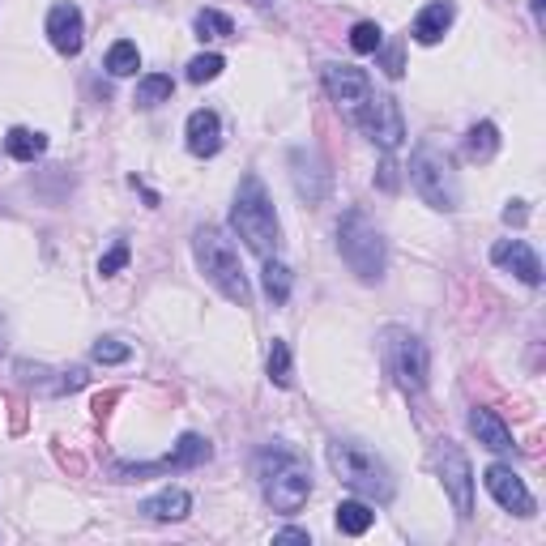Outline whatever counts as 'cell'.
Masks as SVG:
<instances>
[{
	"mask_svg": "<svg viewBox=\"0 0 546 546\" xmlns=\"http://www.w3.org/2000/svg\"><path fill=\"white\" fill-rule=\"evenodd\" d=\"M256 483H261V495L273 512L295 517L312 495V465L299 448L282 444V440H269V444L256 448Z\"/></svg>",
	"mask_w": 546,
	"mask_h": 546,
	"instance_id": "6da1fadb",
	"label": "cell"
},
{
	"mask_svg": "<svg viewBox=\"0 0 546 546\" xmlns=\"http://www.w3.org/2000/svg\"><path fill=\"white\" fill-rule=\"evenodd\" d=\"M231 227L244 244L256 252V256H278L282 248V222H278V210H273L269 192L261 184V175H244L239 180V192H235V205H231Z\"/></svg>",
	"mask_w": 546,
	"mask_h": 546,
	"instance_id": "7a4b0ae2",
	"label": "cell"
},
{
	"mask_svg": "<svg viewBox=\"0 0 546 546\" xmlns=\"http://www.w3.org/2000/svg\"><path fill=\"white\" fill-rule=\"evenodd\" d=\"M192 252H197L201 273L222 291V299H231L235 308H252L248 273H244V265H239V248L231 244L227 231L222 227H197L192 231Z\"/></svg>",
	"mask_w": 546,
	"mask_h": 546,
	"instance_id": "3957f363",
	"label": "cell"
},
{
	"mask_svg": "<svg viewBox=\"0 0 546 546\" xmlns=\"http://www.w3.org/2000/svg\"><path fill=\"white\" fill-rule=\"evenodd\" d=\"M329 465L342 483L363 495V500H376V504H389L397 495V483H393V470L384 465L367 444H355V440H333L329 444Z\"/></svg>",
	"mask_w": 546,
	"mask_h": 546,
	"instance_id": "277c9868",
	"label": "cell"
},
{
	"mask_svg": "<svg viewBox=\"0 0 546 546\" xmlns=\"http://www.w3.org/2000/svg\"><path fill=\"white\" fill-rule=\"evenodd\" d=\"M337 252L350 265L359 282H380L384 265H389V248H384V235L363 210H346L337 222Z\"/></svg>",
	"mask_w": 546,
	"mask_h": 546,
	"instance_id": "5b68a950",
	"label": "cell"
},
{
	"mask_svg": "<svg viewBox=\"0 0 546 546\" xmlns=\"http://www.w3.org/2000/svg\"><path fill=\"white\" fill-rule=\"evenodd\" d=\"M380 359L384 372L393 376L401 393H423L431 376V355L419 333H410L406 325H384L380 329Z\"/></svg>",
	"mask_w": 546,
	"mask_h": 546,
	"instance_id": "8992f818",
	"label": "cell"
},
{
	"mask_svg": "<svg viewBox=\"0 0 546 546\" xmlns=\"http://www.w3.org/2000/svg\"><path fill=\"white\" fill-rule=\"evenodd\" d=\"M410 184L423 197V205H431V210H440V214H453L461 205V180H457L453 158L440 146H431V141H423V146L410 154Z\"/></svg>",
	"mask_w": 546,
	"mask_h": 546,
	"instance_id": "52a82bcc",
	"label": "cell"
},
{
	"mask_svg": "<svg viewBox=\"0 0 546 546\" xmlns=\"http://www.w3.org/2000/svg\"><path fill=\"white\" fill-rule=\"evenodd\" d=\"M350 124L363 128L367 141H376L384 154H393L401 141H406V120H401L397 99H393V94H380V90L367 94V103L355 111V120H350Z\"/></svg>",
	"mask_w": 546,
	"mask_h": 546,
	"instance_id": "ba28073f",
	"label": "cell"
},
{
	"mask_svg": "<svg viewBox=\"0 0 546 546\" xmlns=\"http://www.w3.org/2000/svg\"><path fill=\"white\" fill-rule=\"evenodd\" d=\"M431 461H436V474L453 500L457 517H470L474 512V470H470V457L461 453L453 440H436L431 444Z\"/></svg>",
	"mask_w": 546,
	"mask_h": 546,
	"instance_id": "9c48e42d",
	"label": "cell"
},
{
	"mask_svg": "<svg viewBox=\"0 0 546 546\" xmlns=\"http://www.w3.org/2000/svg\"><path fill=\"white\" fill-rule=\"evenodd\" d=\"M214 457V448L210 440H201V436H180V444L171 448L167 457H158V461H137V465H116V474H120V483H128V478H150V474H171V470H192V465H201V461H210Z\"/></svg>",
	"mask_w": 546,
	"mask_h": 546,
	"instance_id": "30bf717a",
	"label": "cell"
},
{
	"mask_svg": "<svg viewBox=\"0 0 546 546\" xmlns=\"http://www.w3.org/2000/svg\"><path fill=\"white\" fill-rule=\"evenodd\" d=\"M320 77H325L329 99L342 107L346 120H355V111L367 103V94L376 90L372 77H367L363 69H350V64H325V69H320Z\"/></svg>",
	"mask_w": 546,
	"mask_h": 546,
	"instance_id": "8fae6325",
	"label": "cell"
},
{
	"mask_svg": "<svg viewBox=\"0 0 546 546\" xmlns=\"http://www.w3.org/2000/svg\"><path fill=\"white\" fill-rule=\"evenodd\" d=\"M291 180H295V192L308 205H320L333 192V171L316 150H295L291 154Z\"/></svg>",
	"mask_w": 546,
	"mask_h": 546,
	"instance_id": "7c38bea8",
	"label": "cell"
},
{
	"mask_svg": "<svg viewBox=\"0 0 546 546\" xmlns=\"http://www.w3.org/2000/svg\"><path fill=\"white\" fill-rule=\"evenodd\" d=\"M483 483L491 491V500L500 504L504 512H512V517H534V512H538L534 495H529V487L521 483V474H512L508 465H487Z\"/></svg>",
	"mask_w": 546,
	"mask_h": 546,
	"instance_id": "4fadbf2b",
	"label": "cell"
},
{
	"mask_svg": "<svg viewBox=\"0 0 546 546\" xmlns=\"http://www.w3.org/2000/svg\"><path fill=\"white\" fill-rule=\"evenodd\" d=\"M47 39L60 56H77L86 43V22H82V9L77 5H52L47 13Z\"/></svg>",
	"mask_w": 546,
	"mask_h": 546,
	"instance_id": "5bb4252c",
	"label": "cell"
},
{
	"mask_svg": "<svg viewBox=\"0 0 546 546\" xmlns=\"http://www.w3.org/2000/svg\"><path fill=\"white\" fill-rule=\"evenodd\" d=\"M491 261L508 269V273H517V278L525 286H538L542 282V261H538V252L525 244V239H500V244L491 248Z\"/></svg>",
	"mask_w": 546,
	"mask_h": 546,
	"instance_id": "9a60e30c",
	"label": "cell"
},
{
	"mask_svg": "<svg viewBox=\"0 0 546 546\" xmlns=\"http://www.w3.org/2000/svg\"><path fill=\"white\" fill-rule=\"evenodd\" d=\"M184 137H188V150L197 154V158H214L222 150V120H218V111H210V107L192 111Z\"/></svg>",
	"mask_w": 546,
	"mask_h": 546,
	"instance_id": "2e32d148",
	"label": "cell"
},
{
	"mask_svg": "<svg viewBox=\"0 0 546 546\" xmlns=\"http://www.w3.org/2000/svg\"><path fill=\"white\" fill-rule=\"evenodd\" d=\"M470 431L478 436V444L491 448V453H512V448H517V444H512L508 423L495 410H487V406H474L470 410Z\"/></svg>",
	"mask_w": 546,
	"mask_h": 546,
	"instance_id": "e0dca14e",
	"label": "cell"
},
{
	"mask_svg": "<svg viewBox=\"0 0 546 546\" xmlns=\"http://www.w3.org/2000/svg\"><path fill=\"white\" fill-rule=\"evenodd\" d=\"M453 18H457L453 0H431V5H423L419 18H414V30H410V35L419 39L423 47H431V43L444 39V30L453 26Z\"/></svg>",
	"mask_w": 546,
	"mask_h": 546,
	"instance_id": "ac0fdd59",
	"label": "cell"
},
{
	"mask_svg": "<svg viewBox=\"0 0 546 546\" xmlns=\"http://www.w3.org/2000/svg\"><path fill=\"white\" fill-rule=\"evenodd\" d=\"M192 512V495L184 487H167V491H158L154 500L141 504V517L146 521H184Z\"/></svg>",
	"mask_w": 546,
	"mask_h": 546,
	"instance_id": "d6986e66",
	"label": "cell"
},
{
	"mask_svg": "<svg viewBox=\"0 0 546 546\" xmlns=\"http://www.w3.org/2000/svg\"><path fill=\"white\" fill-rule=\"evenodd\" d=\"M333 521H337V529H342V534L363 538L367 529L376 525V508H367L363 500H342V504L333 508Z\"/></svg>",
	"mask_w": 546,
	"mask_h": 546,
	"instance_id": "ffe728a7",
	"label": "cell"
},
{
	"mask_svg": "<svg viewBox=\"0 0 546 546\" xmlns=\"http://www.w3.org/2000/svg\"><path fill=\"white\" fill-rule=\"evenodd\" d=\"M47 150V137L43 133H35V128H9L5 133V154L9 158H18V163H35V158Z\"/></svg>",
	"mask_w": 546,
	"mask_h": 546,
	"instance_id": "44dd1931",
	"label": "cell"
},
{
	"mask_svg": "<svg viewBox=\"0 0 546 546\" xmlns=\"http://www.w3.org/2000/svg\"><path fill=\"white\" fill-rule=\"evenodd\" d=\"M465 154H470L474 163H491V158L500 154V128H495L491 120L474 124L470 133H465Z\"/></svg>",
	"mask_w": 546,
	"mask_h": 546,
	"instance_id": "7402d4cb",
	"label": "cell"
},
{
	"mask_svg": "<svg viewBox=\"0 0 546 546\" xmlns=\"http://www.w3.org/2000/svg\"><path fill=\"white\" fill-rule=\"evenodd\" d=\"M261 282H265V295L273 308H282L291 299V269H286L278 256H265V269H261Z\"/></svg>",
	"mask_w": 546,
	"mask_h": 546,
	"instance_id": "603a6c76",
	"label": "cell"
},
{
	"mask_svg": "<svg viewBox=\"0 0 546 546\" xmlns=\"http://www.w3.org/2000/svg\"><path fill=\"white\" fill-rule=\"evenodd\" d=\"M171 94H175L171 77H167V73H150V77H141V82H137L133 103H137L141 111H150V107H158V103H171Z\"/></svg>",
	"mask_w": 546,
	"mask_h": 546,
	"instance_id": "cb8c5ba5",
	"label": "cell"
},
{
	"mask_svg": "<svg viewBox=\"0 0 546 546\" xmlns=\"http://www.w3.org/2000/svg\"><path fill=\"white\" fill-rule=\"evenodd\" d=\"M137 69H141V52H137V43H128V39L111 43V52H107V73H111V77H133Z\"/></svg>",
	"mask_w": 546,
	"mask_h": 546,
	"instance_id": "d4e9b609",
	"label": "cell"
},
{
	"mask_svg": "<svg viewBox=\"0 0 546 546\" xmlns=\"http://www.w3.org/2000/svg\"><path fill=\"white\" fill-rule=\"evenodd\" d=\"M192 30H197V39H231L235 35V22L227 18V13H218V9H201L197 13V22H192Z\"/></svg>",
	"mask_w": 546,
	"mask_h": 546,
	"instance_id": "484cf974",
	"label": "cell"
},
{
	"mask_svg": "<svg viewBox=\"0 0 546 546\" xmlns=\"http://www.w3.org/2000/svg\"><path fill=\"white\" fill-rule=\"evenodd\" d=\"M269 380L278 384V389L291 384V346H286L282 337H273V346H269Z\"/></svg>",
	"mask_w": 546,
	"mask_h": 546,
	"instance_id": "4316f807",
	"label": "cell"
},
{
	"mask_svg": "<svg viewBox=\"0 0 546 546\" xmlns=\"http://www.w3.org/2000/svg\"><path fill=\"white\" fill-rule=\"evenodd\" d=\"M350 47H355L359 56H376L384 47V30L376 22H359L355 30H350Z\"/></svg>",
	"mask_w": 546,
	"mask_h": 546,
	"instance_id": "83f0119b",
	"label": "cell"
},
{
	"mask_svg": "<svg viewBox=\"0 0 546 546\" xmlns=\"http://www.w3.org/2000/svg\"><path fill=\"white\" fill-rule=\"evenodd\" d=\"M90 359L94 363H128L133 359V346L128 342H120V337H99V342H94V350H90Z\"/></svg>",
	"mask_w": 546,
	"mask_h": 546,
	"instance_id": "f1b7e54d",
	"label": "cell"
},
{
	"mask_svg": "<svg viewBox=\"0 0 546 546\" xmlns=\"http://www.w3.org/2000/svg\"><path fill=\"white\" fill-rule=\"evenodd\" d=\"M222 69H227V60H222L218 52H205V56H192L188 60V82H214V77L222 73Z\"/></svg>",
	"mask_w": 546,
	"mask_h": 546,
	"instance_id": "f546056e",
	"label": "cell"
},
{
	"mask_svg": "<svg viewBox=\"0 0 546 546\" xmlns=\"http://www.w3.org/2000/svg\"><path fill=\"white\" fill-rule=\"evenodd\" d=\"M124 265H128V244H116V248H111L103 261H99V273H103V278H116Z\"/></svg>",
	"mask_w": 546,
	"mask_h": 546,
	"instance_id": "4dcf8cb0",
	"label": "cell"
},
{
	"mask_svg": "<svg viewBox=\"0 0 546 546\" xmlns=\"http://www.w3.org/2000/svg\"><path fill=\"white\" fill-rule=\"evenodd\" d=\"M525 218H529L525 201H508V210H504V222H508V227H525Z\"/></svg>",
	"mask_w": 546,
	"mask_h": 546,
	"instance_id": "1f68e13d",
	"label": "cell"
},
{
	"mask_svg": "<svg viewBox=\"0 0 546 546\" xmlns=\"http://www.w3.org/2000/svg\"><path fill=\"white\" fill-rule=\"evenodd\" d=\"M273 542H303L308 546L312 538H308V529H282V534H273Z\"/></svg>",
	"mask_w": 546,
	"mask_h": 546,
	"instance_id": "d6a6232c",
	"label": "cell"
},
{
	"mask_svg": "<svg viewBox=\"0 0 546 546\" xmlns=\"http://www.w3.org/2000/svg\"><path fill=\"white\" fill-rule=\"evenodd\" d=\"M384 73L401 77V52H397V47H389V52H384Z\"/></svg>",
	"mask_w": 546,
	"mask_h": 546,
	"instance_id": "836d02e7",
	"label": "cell"
},
{
	"mask_svg": "<svg viewBox=\"0 0 546 546\" xmlns=\"http://www.w3.org/2000/svg\"><path fill=\"white\" fill-rule=\"evenodd\" d=\"M380 184H384V188H397V180H393V163L380 167Z\"/></svg>",
	"mask_w": 546,
	"mask_h": 546,
	"instance_id": "e575fe53",
	"label": "cell"
},
{
	"mask_svg": "<svg viewBox=\"0 0 546 546\" xmlns=\"http://www.w3.org/2000/svg\"><path fill=\"white\" fill-rule=\"evenodd\" d=\"M529 5H534V18L542 22V0H529Z\"/></svg>",
	"mask_w": 546,
	"mask_h": 546,
	"instance_id": "d590c367",
	"label": "cell"
}]
</instances>
